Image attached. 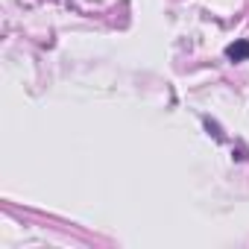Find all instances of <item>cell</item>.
Masks as SVG:
<instances>
[{
	"instance_id": "obj_1",
	"label": "cell",
	"mask_w": 249,
	"mask_h": 249,
	"mask_svg": "<svg viewBox=\"0 0 249 249\" xmlns=\"http://www.w3.org/2000/svg\"><path fill=\"white\" fill-rule=\"evenodd\" d=\"M226 56H229L231 62H246V59H249V41H234V44H229V47H226Z\"/></svg>"
}]
</instances>
